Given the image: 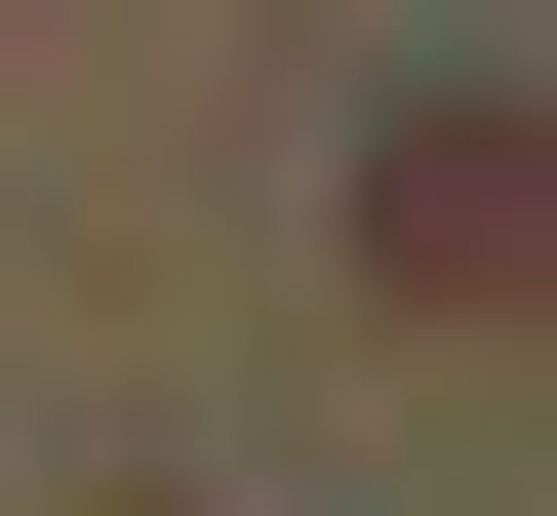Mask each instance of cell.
Instances as JSON below:
<instances>
[{"label": "cell", "instance_id": "6da1fadb", "mask_svg": "<svg viewBox=\"0 0 557 516\" xmlns=\"http://www.w3.org/2000/svg\"><path fill=\"white\" fill-rule=\"evenodd\" d=\"M359 239L438 278V318H518V239H557V199H518V80H438V119H398V199H359Z\"/></svg>", "mask_w": 557, "mask_h": 516}]
</instances>
